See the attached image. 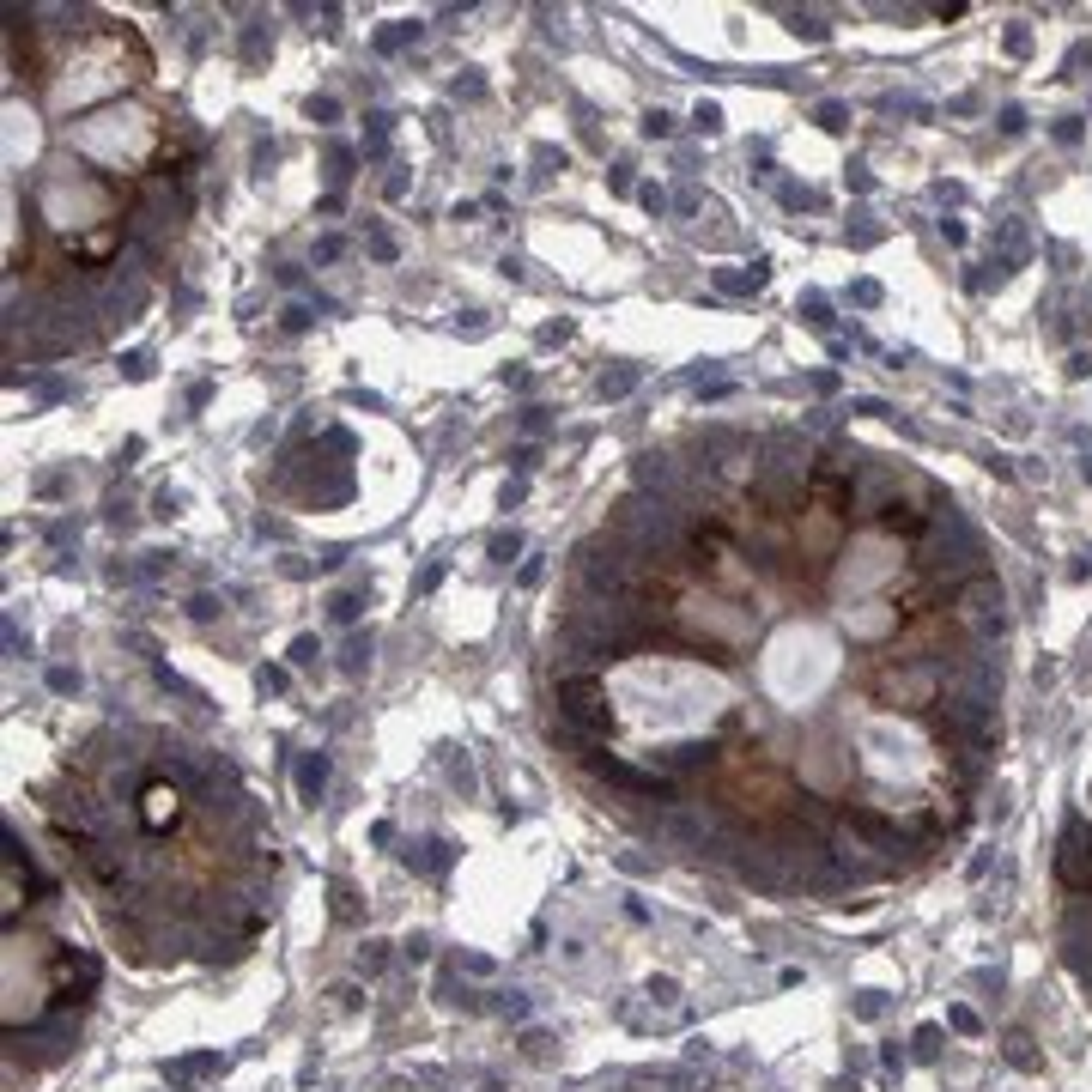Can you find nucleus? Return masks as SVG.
Wrapping results in <instances>:
<instances>
[{
	"label": "nucleus",
	"instance_id": "f257e3e1",
	"mask_svg": "<svg viewBox=\"0 0 1092 1092\" xmlns=\"http://www.w3.org/2000/svg\"><path fill=\"white\" fill-rule=\"evenodd\" d=\"M1007 595L923 467L789 425L637 456L571 546L540 643L546 734L626 826L758 892L831 904L856 807L929 856L1002 753Z\"/></svg>",
	"mask_w": 1092,
	"mask_h": 1092
},
{
	"label": "nucleus",
	"instance_id": "f03ea898",
	"mask_svg": "<svg viewBox=\"0 0 1092 1092\" xmlns=\"http://www.w3.org/2000/svg\"><path fill=\"white\" fill-rule=\"evenodd\" d=\"M207 140L146 31L104 7H7L0 340L7 364L110 346L158 304Z\"/></svg>",
	"mask_w": 1092,
	"mask_h": 1092
},
{
	"label": "nucleus",
	"instance_id": "7ed1b4c3",
	"mask_svg": "<svg viewBox=\"0 0 1092 1092\" xmlns=\"http://www.w3.org/2000/svg\"><path fill=\"white\" fill-rule=\"evenodd\" d=\"M43 831L134 965H237L273 923L280 837L225 753L104 723L37 789Z\"/></svg>",
	"mask_w": 1092,
	"mask_h": 1092
},
{
	"label": "nucleus",
	"instance_id": "20e7f679",
	"mask_svg": "<svg viewBox=\"0 0 1092 1092\" xmlns=\"http://www.w3.org/2000/svg\"><path fill=\"white\" fill-rule=\"evenodd\" d=\"M947 1026H953V1031H965V1038H977V1031H983V1020H977V1013H971L965 1002H959V1007H947Z\"/></svg>",
	"mask_w": 1092,
	"mask_h": 1092
},
{
	"label": "nucleus",
	"instance_id": "39448f33",
	"mask_svg": "<svg viewBox=\"0 0 1092 1092\" xmlns=\"http://www.w3.org/2000/svg\"><path fill=\"white\" fill-rule=\"evenodd\" d=\"M934 1050H941V1026H916V1056L934 1062Z\"/></svg>",
	"mask_w": 1092,
	"mask_h": 1092
},
{
	"label": "nucleus",
	"instance_id": "423d86ee",
	"mask_svg": "<svg viewBox=\"0 0 1092 1092\" xmlns=\"http://www.w3.org/2000/svg\"><path fill=\"white\" fill-rule=\"evenodd\" d=\"M298 783H304V795H310V802H316V789H322V758H310V765H304V777H298Z\"/></svg>",
	"mask_w": 1092,
	"mask_h": 1092
},
{
	"label": "nucleus",
	"instance_id": "0eeeda50",
	"mask_svg": "<svg viewBox=\"0 0 1092 1092\" xmlns=\"http://www.w3.org/2000/svg\"><path fill=\"white\" fill-rule=\"evenodd\" d=\"M1007 1056H1013V1068H1038V1062H1031V1050H1026V1038H1013Z\"/></svg>",
	"mask_w": 1092,
	"mask_h": 1092
}]
</instances>
